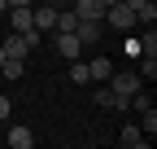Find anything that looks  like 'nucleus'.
<instances>
[{
  "label": "nucleus",
  "instance_id": "obj_2",
  "mask_svg": "<svg viewBox=\"0 0 157 149\" xmlns=\"http://www.w3.org/2000/svg\"><path fill=\"white\" fill-rule=\"evenodd\" d=\"M105 83H109V92H113V97H122V101H131L135 92L144 88V79H140L135 70H113V74H109Z\"/></svg>",
  "mask_w": 157,
  "mask_h": 149
},
{
  "label": "nucleus",
  "instance_id": "obj_13",
  "mask_svg": "<svg viewBox=\"0 0 157 149\" xmlns=\"http://www.w3.org/2000/svg\"><path fill=\"white\" fill-rule=\"evenodd\" d=\"M22 70H26V62H17V57H5V66H0V74H5L9 83H17V79H22Z\"/></svg>",
  "mask_w": 157,
  "mask_h": 149
},
{
  "label": "nucleus",
  "instance_id": "obj_21",
  "mask_svg": "<svg viewBox=\"0 0 157 149\" xmlns=\"http://www.w3.org/2000/svg\"><path fill=\"white\" fill-rule=\"evenodd\" d=\"M0 66H5V48H0Z\"/></svg>",
  "mask_w": 157,
  "mask_h": 149
},
{
  "label": "nucleus",
  "instance_id": "obj_15",
  "mask_svg": "<svg viewBox=\"0 0 157 149\" xmlns=\"http://www.w3.org/2000/svg\"><path fill=\"white\" fill-rule=\"evenodd\" d=\"M70 83H92V79H87V62L74 57V66H70Z\"/></svg>",
  "mask_w": 157,
  "mask_h": 149
},
{
  "label": "nucleus",
  "instance_id": "obj_18",
  "mask_svg": "<svg viewBox=\"0 0 157 149\" xmlns=\"http://www.w3.org/2000/svg\"><path fill=\"white\" fill-rule=\"evenodd\" d=\"M17 5H35V0H9V9H17Z\"/></svg>",
  "mask_w": 157,
  "mask_h": 149
},
{
  "label": "nucleus",
  "instance_id": "obj_9",
  "mask_svg": "<svg viewBox=\"0 0 157 149\" xmlns=\"http://www.w3.org/2000/svg\"><path fill=\"white\" fill-rule=\"evenodd\" d=\"M9 26H13V31H31V26H35L31 5H17V9H9Z\"/></svg>",
  "mask_w": 157,
  "mask_h": 149
},
{
  "label": "nucleus",
  "instance_id": "obj_14",
  "mask_svg": "<svg viewBox=\"0 0 157 149\" xmlns=\"http://www.w3.org/2000/svg\"><path fill=\"white\" fill-rule=\"evenodd\" d=\"M96 105H105V110H127V101H122V97H113L109 88H101V92H96Z\"/></svg>",
  "mask_w": 157,
  "mask_h": 149
},
{
  "label": "nucleus",
  "instance_id": "obj_12",
  "mask_svg": "<svg viewBox=\"0 0 157 149\" xmlns=\"http://www.w3.org/2000/svg\"><path fill=\"white\" fill-rule=\"evenodd\" d=\"M135 74H140V79H157V53H140V66H135Z\"/></svg>",
  "mask_w": 157,
  "mask_h": 149
},
{
  "label": "nucleus",
  "instance_id": "obj_3",
  "mask_svg": "<svg viewBox=\"0 0 157 149\" xmlns=\"http://www.w3.org/2000/svg\"><path fill=\"white\" fill-rule=\"evenodd\" d=\"M74 35H78V44H101L105 22H101V18H78V22H74Z\"/></svg>",
  "mask_w": 157,
  "mask_h": 149
},
{
  "label": "nucleus",
  "instance_id": "obj_10",
  "mask_svg": "<svg viewBox=\"0 0 157 149\" xmlns=\"http://www.w3.org/2000/svg\"><path fill=\"white\" fill-rule=\"evenodd\" d=\"M70 5H74V18H105L101 0H70Z\"/></svg>",
  "mask_w": 157,
  "mask_h": 149
},
{
  "label": "nucleus",
  "instance_id": "obj_11",
  "mask_svg": "<svg viewBox=\"0 0 157 149\" xmlns=\"http://www.w3.org/2000/svg\"><path fill=\"white\" fill-rule=\"evenodd\" d=\"M113 74V62L109 57H96V62H87V79H96V83H105Z\"/></svg>",
  "mask_w": 157,
  "mask_h": 149
},
{
  "label": "nucleus",
  "instance_id": "obj_20",
  "mask_svg": "<svg viewBox=\"0 0 157 149\" xmlns=\"http://www.w3.org/2000/svg\"><path fill=\"white\" fill-rule=\"evenodd\" d=\"M127 5H131V9H140V5H144V0H127Z\"/></svg>",
  "mask_w": 157,
  "mask_h": 149
},
{
  "label": "nucleus",
  "instance_id": "obj_6",
  "mask_svg": "<svg viewBox=\"0 0 157 149\" xmlns=\"http://www.w3.org/2000/svg\"><path fill=\"white\" fill-rule=\"evenodd\" d=\"M31 18H35V31H52V26H57V9L44 5V0H39V5H31Z\"/></svg>",
  "mask_w": 157,
  "mask_h": 149
},
{
  "label": "nucleus",
  "instance_id": "obj_1",
  "mask_svg": "<svg viewBox=\"0 0 157 149\" xmlns=\"http://www.w3.org/2000/svg\"><path fill=\"white\" fill-rule=\"evenodd\" d=\"M105 31H135L140 22H135V9L127 5V0H113V5H105Z\"/></svg>",
  "mask_w": 157,
  "mask_h": 149
},
{
  "label": "nucleus",
  "instance_id": "obj_22",
  "mask_svg": "<svg viewBox=\"0 0 157 149\" xmlns=\"http://www.w3.org/2000/svg\"><path fill=\"white\" fill-rule=\"evenodd\" d=\"M101 5H113V0H101Z\"/></svg>",
  "mask_w": 157,
  "mask_h": 149
},
{
  "label": "nucleus",
  "instance_id": "obj_5",
  "mask_svg": "<svg viewBox=\"0 0 157 149\" xmlns=\"http://www.w3.org/2000/svg\"><path fill=\"white\" fill-rule=\"evenodd\" d=\"M0 48H5V57H17V62H26V53H35V48L26 44V35H22V31H9V40L0 44Z\"/></svg>",
  "mask_w": 157,
  "mask_h": 149
},
{
  "label": "nucleus",
  "instance_id": "obj_4",
  "mask_svg": "<svg viewBox=\"0 0 157 149\" xmlns=\"http://www.w3.org/2000/svg\"><path fill=\"white\" fill-rule=\"evenodd\" d=\"M52 48H57V57H66V62H74L78 53H83V44H78L74 31H57V44H52Z\"/></svg>",
  "mask_w": 157,
  "mask_h": 149
},
{
  "label": "nucleus",
  "instance_id": "obj_17",
  "mask_svg": "<svg viewBox=\"0 0 157 149\" xmlns=\"http://www.w3.org/2000/svg\"><path fill=\"white\" fill-rule=\"evenodd\" d=\"M44 5H52V9H66V5H70V0H44Z\"/></svg>",
  "mask_w": 157,
  "mask_h": 149
},
{
  "label": "nucleus",
  "instance_id": "obj_7",
  "mask_svg": "<svg viewBox=\"0 0 157 149\" xmlns=\"http://www.w3.org/2000/svg\"><path fill=\"white\" fill-rule=\"evenodd\" d=\"M118 145H122V149H144V145H148V136L140 132V123H127L122 132H118Z\"/></svg>",
  "mask_w": 157,
  "mask_h": 149
},
{
  "label": "nucleus",
  "instance_id": "obj_16",
  "mask_svg": "<svg viewBox=\"0 0 157 149\" xmlns=\"http://www.w3.org/2000/svg\"><path fill=\"white\" fill-rule=\"evenodd\" d=\"M9 110H13V101L5 97V92H0V123H9Z\"/></svg>",
  "mask_w": 157,
  "mask_h": 149
},
{
  "label": "nucleus",
  "instance_id": "obj_8",
  "mask_svg": "<svg viewBox=\"0 0 157 149\" xmlns=\"http://www.w3.org/2000/svg\"><path fill=\"white\" fill-rule=\"evenodd\" d=\"M35 145V132L26 123H9V149H31Z\"/></svg>",
  "mask_w": 157,
  "mask_h": 149
},
{
  "label": "nucleus",
  "instance_id": "obj_19",
  "mask_svg": "<svg viewBox=\"0 0 157 149\" xmlns=\"http://www.w3.org/2000/svg\"><path fill=\"white\" fill-rule=\"evenodd\" d=\"M5 13H9V0H0V18H5Z\"/></svg>",
  "mask_w": 157,
  "mask_h": 149
}]
</instances>
